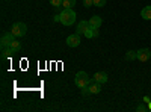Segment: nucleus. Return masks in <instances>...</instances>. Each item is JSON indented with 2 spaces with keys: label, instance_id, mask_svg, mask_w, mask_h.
Masks as SVG:
<instances>
[{
  "label": "nucleus",
  "instance_id": "4",
  "mask_svg": "<svg viewBox=\"0 0 151 112\" xmlns=\"http://www.w3.org/2000/svg\"><path fill=\"white\" fill-rule=\"evenodd\" d=\"M80 43H82V40H80V35L79 33H73V35H70L68 38H67L68 47H79Z\"/></svg>",
  "mask_w": 151,
  "mask_h": 112
},
{
  "label": "nucleus",
  "instance_id": "14",
  "mask_svg": "<svg viewBox=\"0 0 151 112\" xmlns=\"http://www.w3.org/2000/svg\"><path fill=\"white\" fill-rule=\"evenodd\" d=\"M86 38H95V27H92V26H89L88 27V30L83 33Z\"/></svg>",
  "mask_w": 151,
  "mask_h": 112
},
{
  "label": "nucleus",
  "instance_id": "17",
  "mask_svg": "<svg viewBox=\"0 0 151 112\" xmlns=\"http://www.w3.org/2000/svg\"><path fill=\"white\" fill-rule=\"evenodd\" d=\"M106 5V0H94V6L97 8H103Z\"/></svg>",
  "mask_w": 151,
  "mask_h": 112
},
{
  "label": "nucleus",
  "instance_id": "6",
  "mask_svg": "<svg viewBox=\"0 0 151 112\" xmlns=\"http://www.w3.org/2000/svg\"><path fill=\"white\" fill-rule=\"evenodd\" d=\"M150 58H151V50L150 48H141V50H137V61L147 62Z\"/></svg>",
  "mask_w": 151,
  "mask_h": 112
},
{
  "label": "nucleus",
  "instance_id": "9",
  "mask_svg": "<svg viewBox=\"0 0 151 112\" xmlns=\"http://www.w3.org/2000/svg\"><path fill=\"white\" fill-rule=\"evenodd\" d=\"M89 24L92 27H95V29H98L100 26L103 24V20H101V17H98V15H94V17H91L89 18Z\"/></svg>",
  "mask_w": 151,
  "mask_h": 112
},
{
  "label": "nucleus",
  "instance_id": "5",
  "mask_svg": "<svg viewBox=\"0 0 151 112\" xmlns=\"http://www.w3.org/2000/svg\"><path fill=\"white\" fill-rule=\"evenodd\" d=\"M15 40V35L12 32H8V33H3L2 35V40H0V44H2V47H8L12 41Z\"/></svg>",
  "mask_w": 151,
  "mask_h": 112
},
{
  "label": "nucleus",
  "instance_id": "11",
  "mask_svg": "<svg viewBox=\"0 0 151 112\" xmlns=\"http://www.w3.org/2000/svg\"><path fill=\"white\" fill-rule=\"evenodd\" d=\"M141 17L144 20H151V6H145L142 11H141Z\"/></svg>",
  "mask_w": 151,
  "mask_h": 112
},
{
  "label": "nucleus",
  "instance_id": "10",
  "mask_svg": "<svg viewBox=\"0 0 151 112\" xmlns=\"http://www.w3.org/2000/svg\"><path fill=\"white\" fill-rule=\"evenodd\" d=\"M89 86V91H91V94H98L100 91H101V83H98V82H92V83H89L88 85Z\"/></svg>",
  "mask_w": 151,
  "mask_h": 112
},
{
  "label": "nucleus",
  "instance_id": "18",
  "mask_svg": "<svg viewBox=\"0 0 151 112\" xmlns=\"http://www.w3.org/2000/svg\"><path fill=\"white\" fill-rule=\"evenodd\" d=\"M50 5L52 6H62V0H50Z\"/></svg>",
  "mask_w": 151,
  "mask_h": 112
},
{
  "label": "nucleus",
  "instance_id": "2",
  "mask_svg": "<svg viewBox=\"0 0 151 112\" xmlns=\"http://www.w3.org/2000/svg\"><path fill=\"white\" fill-rule=\"evenodd\" d=\"M74 82H76V86L77 88H83V86H88L91 83V77L88 76V73L85 71H79L77 74H76V77H74Z\"/></svg>",
  "mask_w": 151,
  "mask_h": 112
},
{
  "label": "nucleus",
  "instance_id": "13",
  "mask_svg": "<svg viewBox=\"0 0 151 112\" xmlns=\"http://www.w3.org/2000/svg\"><path fill=\"white\" fill-rule=\"evenodd\" d=\"M12 53H14V52H12V48L8 46V47H2V58L3 59H6L8 56H11Z\"/></svg>",
  "mask_w": 151,
  "mask_h": 112
},
{
  "label": "nucleus",
  "instance_id": "22",
  "mask_svg": "<svg viewBox=\"0 0 151 112\" xmlns=\"http://www.w3.org/2000/svg\"><path fill=\"white\" fill-rule=\"evenodd\" d=\"M148 108H150V109H151V102H150V103H148Z\"/></svg>",
  "mask_w": 151,
  "mask_h": 112
},
{
  "label": "nucleus",
  "instance_id": "8",
  "mask_svg": "<svg viewBox=\"0 0 151 112\" xmlns=\"http://www.w3.org/2000/svg\"><path fill=\"white\" fill-rule=\"evenodd\" d=\"M94 80L98 82V83H106L107 82V74L104 71H98L94 74Z\"/></svg>",
  "mask_w": 151,
  "mask_h": 112
},
{
  "label": "nucleus",
  "instance_id": "16",
  "mask_svg": "<svg viewBox=\"0 0 151 112\" xmlns=\"http://www.w3.org/2000/svg\"><path fill=\"white\" fill-rule=\"evenodd\" d=\"M125 59H127V61H133V59H137V52H133V50L127 52V55H125Z\"/></svg>",
  "mask_w": 151,
  "mask_h": 112
},
{
  "label": "nucleus",
  "instance_id": "12",
  "mask_svg": "<svg viewBox=\"0 0 151 112\" xmlns=\"http://www.w3.org/2000/svg\"><path fill=\"white\" fill-rule=\"evenodd\" d=\"M9 47L12 48V52H14V53H17V52L20 50V48H21V43H20V41H17V40H14V41H12V43L9 44Z\"/></svg>",
  "mask_w": 151,
  "mask_h": 112
},
{
  "label": "nucleus",
  "instance_id": "20",
  "mask_svg": "<svg viewBox=\"0 0 151 112\" xmlns=\"http://www.w3.org/2000/svg\"><path fill=\"white\" fill-rule=\"evenodd\" d=\"M82 94H83V95H89V94H91L89 86H83V88H82Z\"/></svg>",
  "mask_w": 151,
  "mask_h": 112
},
{
  "label": "nucleus",
  "instance_id": "1",
  "mask_svg": "<svg viewBox=\"0 0 151 112\" xmlns=\"http://www.w3.org/2000/svg\"><path fill=\"white\" fill-rule=\"evenodd\" d=\"M59 15H60V23L64 24V26H71V24L76 21V17H77L76 12L73 11V8L71 9H64Z\"/></svg>",
  "mask_w": 151,
  "mask_h": 112
},
{
  "label": "nucleus",
  "instance_id": "7",
  "mask_svg": "<svg viewBox=\"0 0 151 112\" xmlns=\"http://www.w3.org/2000/svg\"><path fill=\"white\" fill-rule=\"evenodd\" d=\"M91 24H89V21H85V20H82L79 24H77V30H76V33H79V35H83L86 30H88V27H89Z\"/></svg>",
  "mask_w": 151,
  "mask_h": 112
},
{
  "label": "nucleus",
  "instance_id": "15",
  "mask_svg": "<svg viewBox=\"0 0 151 112\" xmlns=\"http://www.w3.org/2000/svg\"><path fill=\"white\" fill-rule=\"evenodd\" d=\"M74 5H76V0H62V6L65 9H71L74 8Z\"/></svg>",
  "mask_w": 151,
  "mask_h": 112
},
{
  "label": "nucleus",
  "instance_id": "21",
  "mask_svg": "<svg viewBox=\"0 0 151 112\" xmlns=\"http://www.w3.org/2000/svg\"><path fill=\"white\" fill-rule=\"evenodd\" d=\"M136 111H139V112H144V111H147V108H145L144 105H141V106H137V108H136Z\"/></svg>",
  "mask_w": 151,
  "mask_h": 112
},
{
  "label": "nucleus",
  "instance_id": "3",
  "mask_svg": "<svg viewBox=\"0 0 151 112\" xmlns=\"http://www.w3.org/2000/svg\"><path fill=\"white\" fill-rule=\"evenodd\" d=\"M11 32L15 35V38H21V36L26 35V32H27V26H26L24 23H21V21L14 23V24H12V27H11Z\"/></svg>",
  "mask_w": 151,
  "mask_h": 112
},
{
  "label": "nucleus",
  "instance_id": "19",
  "mask_svg": "<svg viewBox=\"0 0 151 112\" xmlns=\"http://www.w3.org/2000/svg\"><path fill=\"white\" fill-rule=\"evenodd\" d=\"M94 5V0H83V6L85 8H91Z\"/></svg>",
  "mask_w": 151,
  "mask_h": 112
}]
</instances>
